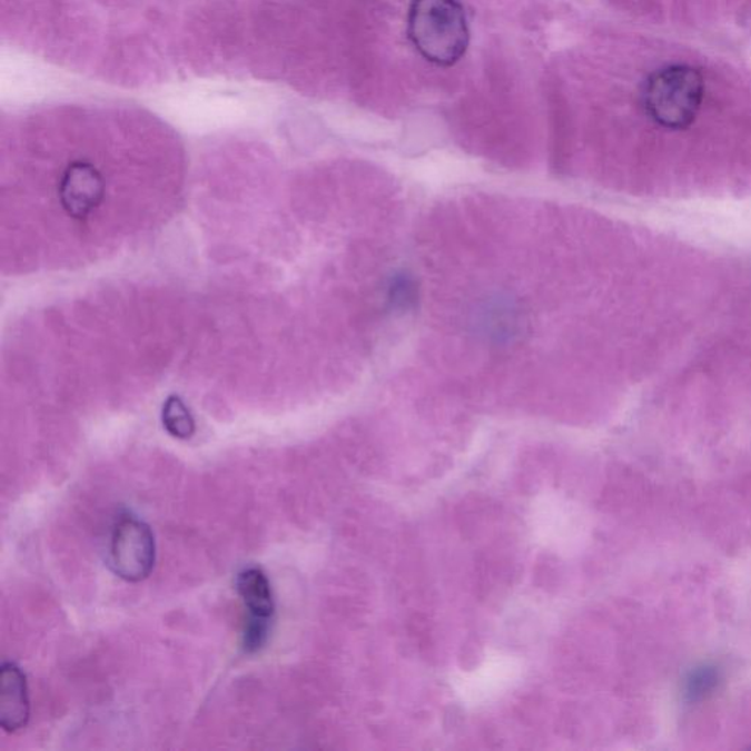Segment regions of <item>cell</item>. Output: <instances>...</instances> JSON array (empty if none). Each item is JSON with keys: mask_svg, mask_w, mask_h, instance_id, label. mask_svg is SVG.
Wrapping results in <instances>:
<instances>
[{"mask_svg": "<svg viewBox=\"0 0 751 751\" xmlns=\"http://www.w3.org/2000/svg\"><path fill=\"white\" fill-rule=\"evenodd\" d=\"M389 299L398 310H408L417 299V288L413 279L396 276L389 287Z\"/></svg>", "mask_w": 751, "mask_h": 751, "instance_id": "9c48e42d", "label": "cell"}, {"mask_svg": "<svg viewBox=\"0 0 751 751\" xmlns=\"http://www.w3.org/2000/svg\"><path fill=\"white\" fill-rule=\"evenodd\" d=\"M110 569L128 583H140L151 574L156 562L155 534L149 524L127 515L113 527L109 546Z\"/></svg>", "mask_w": 751, "mask_h": 751, "instance_id": "3957f363", "label": "cell"}, {"mask_svg": "<svg viewBox=\"0 0 751 751\" xmlns=\"http://www.w3.org/2000/svg\"><path fill=\"white\" fill-rule=\"evenodd\" d=\"M30 719V698L27 676L13 662L0 666V727L8 734H16L27 727Z\"/></svg>", "mask_w": 751, "mask_h": 751, "instance_id": "277c9868", "label": "cell"}, {"mask_svg": "<svg viewBox=\"0 0 751 751\" xmlns=\"http://www.w3.org/2000/svg\"><path fill=\"white\" fill-rule=\"evenodd\" d=\"M725 668L715 661L699 662L681 680V698L686 704H700L715 698L725 683Z\"/></svg>", "mask_w": 751, "mask_h": 751, "instance_id": "8992f818", "label": "cell"}, {"mask_svg": "<svg viewBox=\"0 0 751 751\" xmlns=\"http://www.w3.org/2000/svg\"><path fill=\"white\" fill-rule=\"evenodd\" d=\"M704 98L699 69L671 66L658 69L644 81L642 105L648 117L666 130H685L698 117Z\"/></svg>", "mask_w": 751, "mask_h": 751, "instance_id": "7a4b0ae2", "label": "cell"}, {"mask_svg": "<svg viewBox=\"0 0 751 751\" xmlns=\"http://www.w3.org/2000/svg\"><path fill=\"white\" fill-rule=\"evenodd\" d=\"M164 425L170 435L188 439L195 433V421L181 403H169L164 413Z\"/></svg>", "mask_w": 751, "mask_h": 751, "instance_id": "52a82bcc", "label": "cell"}, {"mask_svg": "<svg viewBox=\"0 0 751 751\" xmlns=\"http://www.w3.org/2000/svg\"><path fill=\"white\" fill-rule=\"evenodd\" d=\"M271 621L247 619L243 631V649L248 654L260 652L269 640Z\"/></svg>", "mask_w": 751, "mask_h": 751, "instance_id": "ba28073f", "label": "cell"}, {"mask_svg": "<svg viewBox=\"0 0 751 751\" xmlns=\"http://www.w3.org/2000/svg\"><path fill=\"white\" fill-rule=\"evenodd\" d=\"M237 592L248 612V619L274 621L275 599L267 575L257 566L244 569L237 577Z\"/></svg>", "mask_w": 751, "mask_h": 751, "instance_id": "5b68a950", "label": "cell"}, {"mask_svg": "<svg viewBox=\"0 0 751 751\" xmlns=\"http://www.w3.org/2000/svg\"><path fill=\"white\" fill-rule=\"evenodd\" d=\"M407 34L416 52L439 68L457 66L467 53L472 39L460 0H412Z\"/></svg>", "mask_w": 751, "mask_h": 751, "instance_id": "6da1fadb", "label": "cell"}]
</instances>
